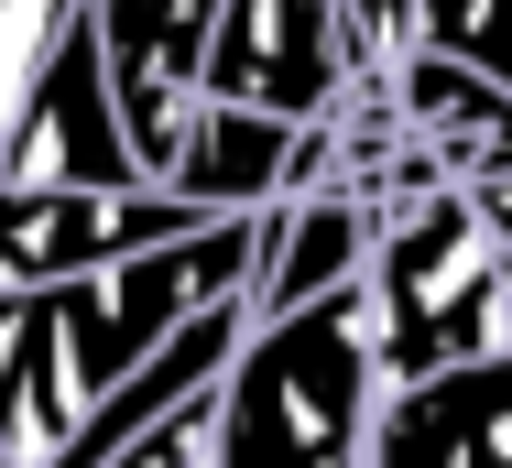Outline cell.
Masks as SVG:
<instances>
[{
  "label": "cell",
  "mask_w": 512,
  "mask_h": 468,
  "mask_svg": "<svg viewBox=\"0 0 512 468\" xmlns=\"http://www.w3.org/2000/svg\"><path fill=\"white\" fill-rule=\"evenodd\" d=\"M77 186H142V142L120 120L99 22H77L33 88L0 98V196H77Z\"/></svg>",
  "instance_id": "cell-5"
},
{
  "label": "cell",
  "mask_w": 512,
  "mask_h": 468,
  "mask_svg": "<svg viewBox=\"0 0 512 468\" xmlns=\"http://www.w3.org/2000/svg\"><path fill=\"white\" fill-rule=\"evenodd\" d=\"M382 262V207L349 186H316V196H284L273 218H262V283H251V305L262 316H306L327 294H349V283H371Z\"/></svg>",
  "instance_id": "cell-10"
},
{
  "label": "cell",
  "mask_w": 512,
  "mask_h": 468,
  "mask_svg": "<svg viewBox=\"0 0 512 468\" xmlns=\"http://www.w3.org/2000/svg\"><path fill=\"white\" fill-rule=\"evenodd\" d=\"M502 283H512V186H425L382 207V262H371L382 371L436 381L458 360H491Z\"/></svg>",
  "instance_id": "cell-3"
},
{
  "label": "cell",
  "mask_w": 512,
  "mask_h": 468,
  "mask_svg": "<svg viewBox=\"0 0 512 468\" xmlns=\"http://www.w3.org/2000/svg\"><path fill=\"white\" fill-rule=\"evenodd\" d=\"M88 22L109 44V88H120V120L142 142V175H175V153L207 109V77H218L229 0H88Z\"/></svg>",
  "instance_id": "cell-7"
},
{
  "label": "cell",
  "mask_w": 512,
  "mask_h": 468,
  "mask_svg": "<svg viewBox=\"0 0 512 468\" xmlns=\"http://www.w3.org/2000/svg\"><path fill=\"white\" fill-rule=\"evenodd\" d=\"M207 98H229V109H273V120H349L360 98H393L371 77V55H360V22H349V0H229V22H218V77Z\"/></svg>",
  "instance_id": "cell-4"
},
{
  "label": "cell",
  "mask_w": 512,
  "mask_h": 468,
  "mask_svg": "<svg viewBox=\"0 0 512 468\" xmlns=\"http://www.w3.org/2000/svg\"><path fill=\"white\" fill-rule=\"evenodd\" d=\"M414 11L425 0H349V22H360V55H371V77L393 88V66L414 55Z\"/></svg>",
  "instance_id": "cell-12"
},
{
  "label": "cell",
  "mask_w": 512,
  "mask_h": 468,
  "mask_svg": "<svg viewBox=\"0 0 512 468\" xmlns=\"http://www.w3.org/2000/svg\"><path fill=\"white\" fill-rule=\"evenodd\" d=\"M382 305L371 283L306 316H262L240 371L218 392V468H371L382 436Z\"/></svg>",
  "instance_id": "cell-2"
},
{
  "label": "cell",
  "mask_w": 512,
  "mask_h": 468,
  "mask_svg": "<svg viewBox=\"0 0 512 468\" xmlns=\"http://www.w3.org/2000/svg\"><path fill=\"white\" fill-rule=\"evenodd\" d=\"M371 468H512V360H458L382 392Z\"/></svg>",
  "instance_id": "cell-9"
},
{
  "label": "cell",
  "mask_w": 512,
  "mask_h": 468,
  "mask_svg": "<svg viewBox=\"0 0 512 468\" xmlns=\"http://www.w3.org/2000/svg\"><path fill=\"white\" fill-rule=\"evenodd\" d=\"M414 44L425 55H458V66H480V77L512 88V0H425L414 11Z\"/></svg>",
  "instance_id": "cell-11"
},
{
  "label": "cell",
  "mask_w": 512,
  "mask_h": 468,
  "mask_svg": "<svg viewBox=\"0 0 512 468\" xmlns=\"http://www.w3.org/2000/svg\"><path fill=\"white\" fill-rule=\"evenodd\" d=\"M218 229L197 196H175L164 175L142 186H77V196H0V294H44V283L109 273V262H142V251H175Z\"/></svg>",
  "instance_id": "cell-6"
},
{
  "label": "cell",
  "mask_w": 512,
  "mask_h": 468,
  "mask_svg": "<svg viewBox=\"0 0 512 468\" xmlns=\"http://www.w3.org/2000/svg\"><path fill=\"white\" fill-rule=\"evenodd\" d=\"M393 120H404V153L436 186H512V88L502 77L414 44L393 66Z\"/></svg>",
  "instance_id": "cell-8"
},
{
  "label": "cell",
  "mask_w": 512,
  "mask_h": 468,
  "mask_svg": "<svg viewBox=\"0 0 512 468\" xmlns=\"http://www.w3.org/2000/svg\"><path fill=\"white\" fill-rule=\"evenodd\" d=\"M251 283H262V218H218L175 251L44 283V294H0V458L55 468L153 349H175L218 305H251Z\"/></svg>",
  "instance_id": "cell-1"
}]
</instances>
